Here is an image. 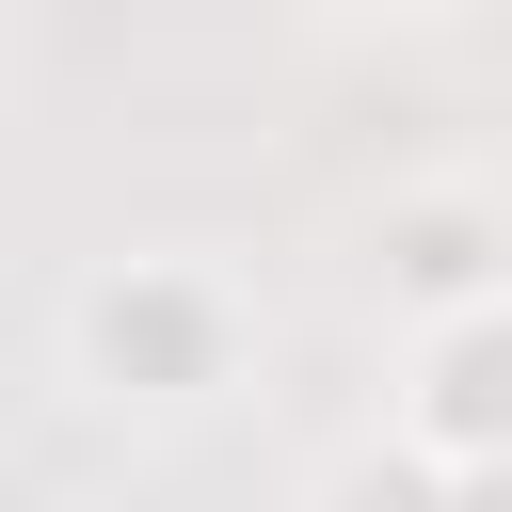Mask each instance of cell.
<instances>
[{"label":"cell","mask_w":512,"mask_h":512,"mask_svg":"<svg viewBox=\"0 0 512 512\" xmlns=\"http://www.w3.org/2000/svg\"><path fill=\"white\" fill-rule=\"evenodd\" d=\"M400 448L432 480H496L512 464V304H480V320L400 352Z\"/></svg>","instance_id":"3"},{"label":"cell","mask_w":512,"mask_h":512,"mask_svg":"<svg viewBox=\"0 0 512 512\" xmlns=\"http://www.w3.org/2000/svg\"><path fill=\"white\" fill-rule=\"evenodd\" d=\"M64 368H80L112 416H208V400L256 368V288H240L224 256H176V240L96 256V272L64 288Z\"/></svg>","instance_id":"1"},{"label":"cell","mask_w":512,"mask_h":512,"mask_svg":"<svg viewBox=\"0 0 512 512\" xmlns=\"http://www.w3.org/2000/svg\"><path fill=\"white\" fill-rule=\"evenodd\" d=\"M368 304H384L400 336H448V320L512 304V208H496L480 176H400V192L368 208Z\"/></svg>","instance_id":"2"}]
</instances>
